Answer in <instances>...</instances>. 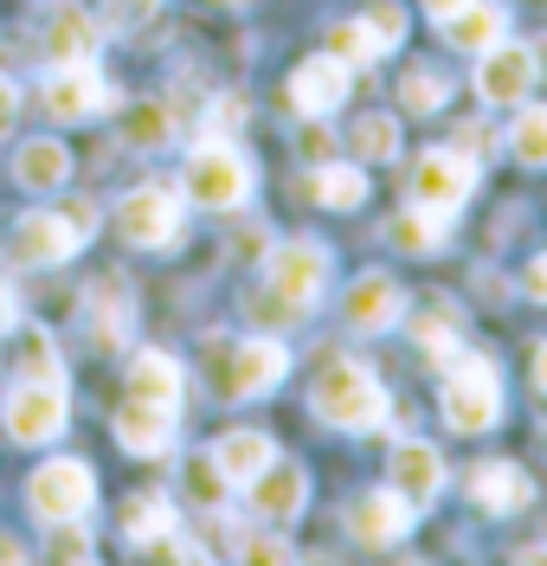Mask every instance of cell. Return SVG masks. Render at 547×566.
Returning <instances> with one entry per match:
<instances>
[{"mask_svg": "<svg viewBox=\"0 0 547 566\" xmlns=\"http://www.w3.org/2000/svg\"><path fill=\"white\" fill-rule=\"evenodd\" d=\"M309 406H316V419L335 424V431H380L393 399L374 380V367H361V360H328L316 392H309Z\"/></svg>", "mask_w": 547, "mask_h": 566, "instance_id": "3957f363", "label": "cell"}, {"mask_svg": "<svg viewBox=\"0 0 547 566\" xmlns=\"http://www.w3.org/2000/svg\"><path fill=\"white\" fill-rule=\"evenodd\" d=\"M535 91V45L496 39L490 52H476V97L490 109H515Z\"/></svg>", "mask_w": 547, "mask_h": 566, "instance_id": "8fae6325", "label": "cell"}, {"mask_svg": "<svg viewBox=\"0 0 547 566\" xmlns=\"http://www.w3.org/2000/svg\"><path fill=\"white\" fill-rule=\"evenodd\" d=\"M245 316L264 322V328H291V322L303 316V310H296V303H284V296H277L271 283H257V290H245Z\"/></svg>", "mask_w": 547, "mask_h": 566, "instance_id": "ab89813d", "label": "cell"}, {"mask_svg": "<svg viewBox=\"0 0 547 566\" xmlns=\"http://www.w3.org/2000/svg\"><path fill=\"white\" fill-rule=\"evenodd\" d=\"M348 142H355L361 168H387V161L400 155V123H393V116H380V109H367L361 123L348 129Z\"/></svg>", "mask_w": 547, "mask_h": 566, "instance_id": "f546056e", "label": "cell"}, {"mask_svg": "<svg viewBox=\"0 0 547 566\" xmlns=\"http://www.w3.org/2000/svg\"><path fill=\"white\" fill-rule=\"evenodd\" d=\"M387 239L400 251H438V239H444V212H425V207H406L393 226H387Z\"/></svg>", "mask_w": 547, "mask_h": 566, "instance_id": "836d02e7", "label": "cell"}, {"mask_svg": "<svg viewBox=\"0 0 547 566\" xmlns=\"http://www.w3.org/2000/svg\"><path fill=\"white\" fill-rule=\"evenodd\" d=\"M239 560L245 566H296V554H291V541H284V528H271V534H239Z\"/></svg>", "mask_w": 547, "mask_h": 566, "instance_id": "f35d334b", "label": "cell"}, {"mask_svg": "<svg viewBox=\"0 0 547 566\" xmlns=\"http://www.w3.org/2000/svg\"><path fill=\"white\" fill-rule=\"evenodd\" d=\"M39 97H45V109H52L59 123H97V116L116 104V91L104 84L97 65H52Z\"/></svg>", "mask_w": 547, "mask_h": 566, "instance_id": "7c38bea8", "label": "cell"}, {"mask_svg": "<svg viewBox=\"0 0 547 566\" xmlns=\"http://www.w3.org/2000/svg\"><path fill=\"white\" fill-rule=\"evenodd\" d=\"M522 296H528V303H547V251L522 264Z\"/></svg>", "mask_w": 547, "mask_h": 566, "instance_id": "7bdbcfd3", "label": "cell"}, {"mask_svg": "<svg viewBox=\"0 0 547 566\" xmlns=\"http://www.w3.org/2000/svg\"><path fill=\"white\" fill-rule=\"evenodd\" d=\"M419 7H425V13H432L438 27H444V20H451V13H457V7H471V0H419Z\"/></svg>", "mask_w": 547, "mask_h": 566, "instance_id": "bcb514c9", "label": "cell"}, {"mask_svg": "<svg viewBox=\"0 0 547 566\" xmlns=\"http://www.w3.org/2000/svg\"><path fill=\"white\" fill-rule=\"evenodd\" d=\"M109 424H116V444H123L129 458H168L175 438H181V431H175V412H168V406H148V399H123Z\"/></svg>", "mask_w": 547, "mask_h": 566, "instance_id": "ac0fdd59", "label": "cell"}, {"mask_svg": "<svg viewBox=\"0 0 547 566\" xmlns=\"http://www.w3.org/2000/svg\"><path fill=\"white\" fill-rule=\"evenodd\" d=\"M136 566H200V554H187L181 534H161V541H136Z\"/></svg>", "mask_w": 547, "mask_h": 566, "instance_id": "60d3db41", "label": "cell"}, {"mask_svg": "<svg viewBox=\"0 0 547 566\" xmlns=\"http://www.w3.org/2000/svg\"><path fill=\"white\" fill-rule=\"evenodd\" d=\"M181 495L193 509H225L232 483H225V470L213 463V451H193V458L181 463Z\"/></svg>", "mask_w": 547, "mask_h": 566, "instance_id": "4dcf8cb0", "label": "cell"}, {"mask_svg": "<svg viewBox=\"0 0 547 566\" xmlns=\"http://www.w3.org/2000/svg\"><path fill=\"white\" fill-rule=\"evenodd\" d=\"M39 52H45V65H91V59H97V20H91L77 0L45 7V20H39Z\"/></svg>", "mask_w": 547, "mask_h": 566, "instance_id": "2e32d148", "label": "cell"}, {"mask_svg": "<svg viewBox=\"0 0 547 566\" xmlns=\"http://www.w3.org/2000/svg\"><path fill=\"white\" fill-rule=\"evenodd\" d=\"M451 316H457V310H451L444 296H425L419 316H412V342L432 354V360H451V354H457V322Z\"/></svg>", "mask_w": 547, "mask_h": 566, "instance_id": "f1b7e54d", "label": "cell"}, {"mask_svg": "<svg viewBox=\"0 0 547 566\" xmlns=\"http://www.w3.org/2000/svg\"><path fill=\"white\" fill-rule=\"evenodd\" d=\"M367 193H374V180H367L361 161H323L316 175H309V200L328 212H355L367 207Z\"/></svg>", "mask_w": 547, "mask_h": 566, "instance_id": "cb8c5ba5", "label": "cell"}, {"mask_svg": "<svg viewBox=\"0 0 547 566\" xmlns=\"http://www.w3.org/2000/svg\"><path fill=\"white\" fill-rule=\"evenodd\" d=\"M245 490H252V509H257L264 528H291L296 515L309 509V476H303L296 463H271V470L252 476Z\"/></svg>", "mask_w": 547, "mask_h": 566, "instance_id": "ffe728a7", "label": "cell"}, {"mask_svg": "<svg viewBox=\"0 0 547 566\" xmlns=\"http://www.w3.org/2000/svg\"><path fill=\"white\" fill-rule=\"evenodd\" d=\"M464 495H471L483 515H522V509L535 502V483L522 476V463L490 458V463H476L471 476H464Z\"/></svg>", "mask_w": 547, "mask_h": 566, "instance_id": "d6986e66", "label": "cell"}, {"mask_svg": "<svg viewBox=\"0 0 547 566\" xmlns=\"http://www.w3.org/2000/svg\"><path fill=\"white\" fill-rule=\"evenodd\" d=\"M200 566H207V560H200Z\"/></svg>", "mask_w": 547, "mask_h": 566, "instance_id": "f907efd6", "label": "cell"}, {"mask_svg": "<svg viewBox=\"0 0 547 566\" xmlns=\"http://www.w3.org/2000/svg\"><path fill=\"white\" fill-rule=\"evenodd\" d=\"M438 406H444V424H451L457 438L490 431V424L503 419V374H496V360H483V354H451V360H444V392H438Z\"/></svg>", "mask_w": 547, "mask_h": 566, "instance_id": "277c9868", "label": "cell"}, {"mask_svg": "<svg viewBox=\"0 0 547 566\" xmlns=\"http://www.w3.org/2000/svg\"><path fill=\"white\" fill-rule=\"evenodd\" d=\"M264 283L296 303V310H316V296L328 290V245L316 239H284V245L264 251Z\"/></svg>", "mask_w": 547, "mask_h": 566, "instance_id": "ba28073f", "label": "cell"}, {"mask_svg": "<svg viewBox=\"0 0 547 566\" xmlns=\"http://www.w3.org/2000/svg\"><path fill=\"white\" fill-rule=\"evenodd\" d=\"M116 136H123V148H136V155H155V148L175 142V109L161 104V97H143V104H129L116 116Z\"/></svg>", "mask_w": 547, "mask_h": 566, "instance_id": "484cf974", "label": "cell"}, {"mask_svg": "<svg viewBox=\"0 0 547 566\" xmlns=\"http://www.w3.org/2000/svg\"><path fill=\"white\" fill-rule=\"evenodd\" d=\"M123 387H129V399H148V406H168V412H181V360L161 348H136L129 354V374H123Z\"/></svg>", "mask_w": 547, "mask_h": 566, "instance_id": "44dd1931", "label": "cell"}, {"mask_svg": "<svg viewBox=\"0 0 547 566\" xmlns=\"http://www.w3.org/2000/svg\"><path fill=\"white\" fill-rule=\"evenodd\" d=\"M91 232H97V207H91V200H65V207L20 212L13 232H7V264H20V271L65 264V258H77V251L91 245Z\"/></svg>", "mask_w": 547, "mask_h": 566, "instance_id": "6da1fadb", "label": "cell"}, {"mask_svg": "<svg viewBox=\"0 0 547 566\" xmlns=\"http://www.w3.org/2000/svg\"><path fill=\"white\" fill-rule=\"evenodd\" d=\"M412 515H419V509H412L393 483H387V490H367V495H355V502H348V528H355V541H361V547H400L406 534H412Z\"/></svg>", "mask_w": 547, "mask_h": 566, "instance_id": "9a60e30c", "label": "cell"}, {"mask_svg": "<svg viewBox=\"0 0 547 566\" xmlns=\"http://www.w3.org/2000/svg\"><path fill=\"white\" fill-rule=\"evenodd\" d=\"M13 116H20V84H13V77H0V136L13 129Z\"/></svg>", "mask_w": 547, "mask_h": 566, "instance_id": "ee69618b", "label": "cell"}, {"mask_svg": "<svg viewBox=\"0 0 547 566\" xmlns=\"http://www.w3.org/2000/svg\"><path fill=\"white\" fill-rule=\"evenodd\" d=\"M27 509H33L45 528H52V522H84V515L97 509V476H91V463L84 458L39 463L33 476H27Z\"/></svg>", "mask_w": 547, "mask_h": 566, "instance_id": "8992f818", "label": "cell"}, {"mask_svg": "<svg viewBox=\"0 0 547 566\" xmlns=\"http://www.w3.org/2000/svg\"><path fill=\"white\" fill-rule=\"evenodd\" d=\"M328 52L341 59V65L355 71V65H374V59H387L380 45H374V33H367L361 20H341V27H328Z\"/></svg>", "mask_w": 547, "mask_h": 566, "instance_id": "d590c367", "label": "cell"}, {"mask_svg": "<svg viewBox=\"0 0 547 566\" xmlns=\"http://www.w3.org/2000/svg\"><path fill=\"white\" fill-rule=\"evenodd\" d=\"M509 155L522 168H547V104H515Z\"/></svg>", "mask_w": 547, "mask_h": 566, "instance_id": "1f68e13d", "label": "cell"}, {"mask_svg": "<svg viewBox=\"0 0 547 566\" xmlns=\"http://www.w3.org/2000/svg\"><path fill=\"white\" fill-rule=\"evenodd\" d=\"M0 566H27V554H20V541H7V534H0Z\"/></svg>", "mask_w": 547, "mask_h": 566, "instance_id": "7dc6e473", "label": "cell"}, {"mask_svg": "<svg viewBox=\"0 0 547 566\" xmlns=\"http://www.w3.org/2000/svg\"><path fill=\"white\" fill-rule=\"evenodd\" d=\"M13 322H20V303H13V290L0 283V335H13Z\"/></svg>", "mask_w": 547, "mask_h": 566, "instance_id": "f6af8a7d", "label": "cell"}, {"mask_svg": "<svg viewBox=\"0 0 547 566\" xmlns=\"http://www.w3.org/2000/svg\"><path fill=\"white\" fill-rule=\"evenodd\" d=\"M116 232L129 239V245H143V251H161V245H175L181 239V200L168 193V187H129L123 200H116Z\"/></svg>", "mask_w": 547, "mask_h": 566, "instance_id": "9c48e42d", "label": "cell"}, {"mask_svg": "<svg viewBox=\"0 0 547 566\" xmlns=\"http://www.w3.org/2000/svg\"><path fill=\"white\" fill-rule=\"evenodd\" d=\"M387 476H393V490L412 509H432L438 495H444V458H438V444H425V438H400L393 458H387Z\"/></svg>", "mask_w": 547, "mask_h": 566, "instance_id": "e0dca14e", "label": "cell"}, {"mask_svg": "<svg viewBox=\"0 0 547 566\" xmlns=\"http://www.w3.org/2000/svg\"><path fill=\"white\" fill-rule=\"evenodd\" d=\"M535 77H547V45H541V52H535Z\"/></svg>", "mask_w": 547, "mask_h": 566, "instance_id": "681fc988", "label": "cell"}, {"mask_svg": "<svg viewBox=\"0 0 547 566\" xmlns=\"http://www.w3.org/2000/svg\"><path fill=\"white\" fill-rule=\"evenodd\" d=\"M0 419H7L13 444H52L72 419V392H65V380H13L0 399Z\"/></svg>", "mask_w": 547, "mask_h": 566, "instance_id": "52a82bcc", "label": "cell"}, {"mask_svg": "<svg viewBox=\"0 0 547 566\" xmlns=\"http://www.w3.org/2000/svg\"><path fill=\"white\" fill-rule=\"evenodd\" d=\"M400 104L412 109V116H438V109L451 104V77H444V71H406Z\"/></svg>", "mask_w": 547, "mask_h": 566, "instance_id": "e575fe53", "label": "cell"}, {"mask_svg": "<svg viewBox=\"0 0 547 566\" xmlns=\"http://www.w3.org/2000/svg\"><path fill=\"white\" fill-rule=\"evenodd\" d=\"M406 290L387 271H367V277H355L348 290H341V322L355 328V335H387V328H400L406 322Z\"/></svg>", "mask_w": 547, "mask_h": 566, "instance_id": "4fadbf2b", "label": "cell"}, {"mask_svg": "<svg viewBox=\"0 0 547 566\" xmlns=\"http://www.w3.org/2000/svg\"><path fill=\"white\" fill-rule=\"evenodd\" d=\"M123 534H129V541H161V534H175V502H161V495H129V502H123Z\"/></svg>", "mask_w": 547, "mask_h": 566, "instance_id": "d6a6232c", "label": "cell"}, {"mask_svg": "<svg viewBox=\"0 0 547 566\" xmlns=\"http://www.w3.org/2000/svg\"><path fill=\"white\" fill-rule=\"evenodd\" d=\"M181 193L200 212H239L252 200V161L232 148L225 136H207L181 168Z\"/></svg>", "mask_w": 547, "mask_h": 566, "instance_id": "5b68a950", "label": "cell"}, {"mask_svg": "<svg viewBox=\"0 0 547 566\" xmlns=\"http://www.w3.org/2000/svg\"><path fill=\"white\" fill-rule=\"evenodd\" d=\"M348 84H355V71L341 65L335 52H316V59H303V65L291 71V104H296V116H309V123L335 116V109L348 104Z\"/></svg>", "mask_w": 547, "mask_h": 566, "instance_id": "5bb4252c", "label": "cell"}, {"mask_svg": "<svg viewBox=\"0 0 547 566\" xmlns=\"http://www.w3.org/2000/svg\"><path fill=\"white\" fill-rule=\"evenodd\" d=\"M444 39H451L457 52H490L496 39H509V13H503L496 0H471V7H457V13L444 20Z\"/></svg>", "mask_w": 547, "mask_h": 566, "instance_id": "d4e9b609", "label": "cell"}, {"mask_svg": "<svg viewBox=\"0 0 547 566\" xmlns=\"http://www.w3.org/2000/svg\"><path fill=\"white\" fill-rule=\"evenodd\" d=\"M213 354V399L225 406H245V399H264V392L284 387V374H291V348L277 342V335H245V342H207Z\"/></svg>", "mask_w": 547, "mask_h": 566, "instance_id": "7a4b0ae2", "label": "cell"}, {"mask_svg": "<svg viewBox=\"0 0 547 566\" xmlns=\"http://www.w3.org/2000/svg\"><path fill=\"white\" fill-rule=\"evenodd\" d=\"M535 387L547 392V342H541V348H535Z\"/></svg>", "mask_w": 547, "mask_h": 566, "instance_id": "c3c4849f", "label": "cell"}, {"mask_svg": "<svg viewBox=\"0 0 547 566\" xmlns=\"http://www.w3.org/2000/svg\"><path fill=\"white\" fill-rule=\"evenodd\" d=\"M45 560L52 566H97V547H91V534L77 528V522H52V547H45Z\"/></svg>", "mask_w": 547, "mask_h": 566, "instance_id": "8d00e7d4", "label": "cell"}, {"mask_svg": "<svg viewBox=\"0 0 547 566\" xmlns=\"http://www.w3.org/2000/svg\"><path fill=\"white\" fill-rule=\"evenodd\" d=\"M13 180L27 187V193H59L65 180H72V148L59 136H33L13 148Z\"/></svg>", "mask_w": 547, "mask_h": 566, "instance_id": "7402d4cb", "label": "cell"}, {"mask_svg": "<svg viewBox=\"0 0 547 566\" xmlns=\"http://www.w3.org/2000/svg\"><path fill=\"white\" fill-rule=\"evenodd\" d=\"M155 13H161V0H109L104 27H109V33H136L143 20H155Z\"/></svg>", "mask_w": 547, "mask_h": 566, "instance_id": "b9f144b4", "label": "cell"}, {"mask_svg": "<svg viewBox=\"0 0 547 566\" xmlns=\"http://www.w3.org/2000/svg\"><path fill=\"white\" fill-rule=\"evenodd\" d=\"M471 193H476V161L464 148H425L419 155V168H412V207L451 219Z\"/></svg>", "mask_w": 547, "mask_h": 566, "instance_id": "30bf717a", "label": "cell"}, {"mask_svg": "<svg viewBox=\"0 0 547 566\" xmlns=\"http://www.w3.org/2000/svg\"><path fill=\"white\" fill-rule=\"evenodd\" d=\"M84 316H91V342H97V348H123L129 328H136V310H129V290H123V283H97Z\"/></svg>", "mask_w": 547, "mask_h": 566, "instance_id": "4316f807", "label": "cell"}, {"mask_svg": "<svg viewBox=\"0 0 547 566\" xmlns=\"http://www.w3.org/2000/svg\"><path fill=\"white\" fill-rule=\"evenodd\" d=\"M13 374H20V380H65L59 342H52L45 328H20V322H13Z\"/></svg>", "mask_w": 547, "mask_h": 566, "instance_id": "83f0119b", "label": "cell"}, {"mask_svg": "<svg viewBox=\"0 0 547 566\" xmlns=\"http://www.w3.org/2000/svg\"><path fill=\"white\" fill-rule=\"evenodd\" d=\"M213 463L225 470V483H232V490H245L252 476H264V470L277 463V444H271L264 431H225V438L213 444Z\"/></svg>", "mask_w": 547, "mask_h": 566, "instance_id": "603a6c76", "label": "cell"}, {"mask_svg": "<svg viewBox=\"0 0 547 566\" xmlns=\"http://www.w3.org/2000/svg\"><path fill=\"white\" fill-rule=\"evenodd\" d=\"M361 27L374 33L380 52H393V45H406V7H400V0H374V7L361 13Z\"/></svg>", "mask_w": 547, "mask_h": 566, "instance_id": "74e56055", "label": "cell"}]
</instances>
